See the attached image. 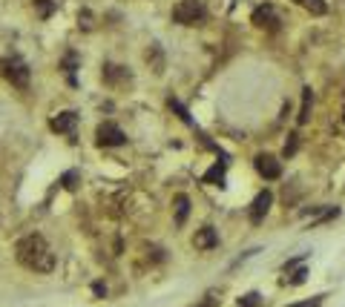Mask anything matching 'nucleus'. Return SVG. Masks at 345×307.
Instances as JSON below:
<instances>
[{"label": "nucleus", "mask_w": 345, "mask_h": 307, "mask_svg": "<svg viewBox=\"0 0 345 307\" xmlns=\"http://www.w3.org/2000/svg\"><path fill=\"white\" fill-rule=\"evenodd\" d=\"M296 3H302L311 15H325V12H328V3H325V0H296Z\"/></svg>", "instance_id": "obj_15"}, {"label": "nucleus", "mask_w": 345, "mask_h": 307, "mask_svg": "<svg viewBox=\"0 0 345 307\" xmlns=\"http://www.w3.org/2000/svg\"><path fill=\"white\" fill-rule=\"evenodd\" d=\"M322 304V296H316V299H311V301H299V304H294V307H319Z\"/></svg>", "instance_id": "obj_22"}, {"label": "nucleus", "mask_w": 345, "mask_h": 307, "mask_svg": "<svg viewBox=\"0 0 345 307\" xmlns=\"http://www.w3.org/2000/svg\"><path fill=\"white\" fill-rule=\"evenodd\" d=\"M207 9L201 0H178V6L173 9V20L181 23V26H198L205 23Z\"/></svg>", "instance_id": "obj_2"}, {"label": "nucleus", "mask_w": 345, "mask_h": 307, "mask_svg": "<svg viewBox=\"0 0 345 307\" xmlns=\"http://www.w3.org/2000/svg\"><path fill=\"white\" fill-rule=\"evenodd\" d=\"M256 304H259V293H248V296L239 299V307H256Z\"/></svg>", "instance_id": "obj_19"}, {"label": "nucleus", "mask_w": 345, "mask_h": 307, "mask_svg": "<svg viewBox=\"0 0 345 307\" xmlns=\"http://www.w3.org/2000/svg\"><path fill=\"white\" fill-rule=\"evenodd\" d=\"M60 184H64V190H75V187H78V172H75V169L64 172V176H60Z\"/></svg>", "instance_id": "obj_17"}, {"label": "nucleus", "mask_w": 345, "mask_h": 307, "mask_svg": "<svg viewBox=\"0 0 345 307\" xmlns=\"http://www.w3.org/2000/svg\"><path fill=\"white\" fill-rule=\"evenodd\" d=\"M49 126H52V132H58V135H69V138H72L75 126H78V115H75L72 109H66V112H60V115L52 118Z\"/></svg>", "instance_id": "obj_6"}, {"label": "nucleus", "mask_w": 345, "mask_h": 307, "mask_svg": "<svg viewBox=\"0 0 345 307\" xmlns=\"http://www.w3.org/2000/svg\"><path fill=\"white\" fill-rule=\"evenodd\" d=\"M250 20L256 23L259 29H279V17H276V12H273L271 3L253 9V17H250Z\"/></svg>", "instance_id": "obj_8"}, {"label": "nucleus", "mask_w": 345, "mask_h": 307, "mask_svg": "<svg viewBox=\"0 0 345 307\" xmlns=\"http://www.w3.org/2000/svg\"><path fill=\"white\" fill-rule=\"evenodd\" d=\"M75 66H78V55H75V52H69V55L64 58V72L69 75V83H72V86L78 83V81H75Z\"/></svg>", "instance_id": "obj_16"}, {"label": "nucleus", "mask_w": 345, "mask_h": 307, "mask_svg": "<svg viewBox=\"0 0 345 307\" xmlns=\"http://www.w3.org/2000/svg\"><path fill=\"white\" fill-rule=\"evenodd\" d=\"M95 138H98V144H101V146H121L127 141V135L121 132V126H118V124L104 121V124H98Z\"/></svg>", "instance_id": "obj_4"}, {"label": "nucleus", "mask_w": 345, "mask_h": 307, "mask_svg": "<svg viewBox=\"0 0 345 307\" xmlns=\"http://www.w3.org/2000/svg\"><path fill=\"white\" fill-rule=\"evenodd\" d=\"M311 103H314L311 89H302V106H299V115H296V121H299V124H308V118H311Z\"/></svg>", "instance_id": "obj_12"}, {"label": "nucleus", "mask_w": 345, "mask_h": 307, "mask_svg": "<svg viewBox=\"0 0 345 307\" xmlns=\"http://www.w3.org/2000/svg\"><path fill=\"white\" fill-rule=\"evenodd\" d=\"M225 169H228V164H225V161L213 164V167L205 172V178H201V181H205V184H219V187H221V184H225Z\"/></svg>", "instance_id": "obj_10"}, {"label": "nucleus", "mask_w": 345, "mask_h": 307, "mask_svg": "<svg viewBox=\"0 0 345 307\" xmlns=\"http://www.w3.org/2000/svg\"><path fill=\"white\" fill-rule=\"evenodd\" d=\"M296 146H299V135L294 132V135H291V141L285 144V158H291V155L296 152Z\"/></svg>", "instance_id": "obj_20"}, {"label": "nucleus", "mask_w": 345, "mask_h": 307, "mask_svg": "<svg viewBox=\"0 0 345 307\" xmlns=\"http://www.w3.org/2000/svg\"><path fill=\"white\" fill-rule=\"evenodd\" d=\"M170 109H173V112H176V115H178V121H184V124H187V126H193V129H196V124H193V118H190V112H187V109H184V103L181 101H178V98H170Z\"/></svg>", "instance_id": "obj_14"}, {"label": "nucleus", "mask_w": 345, "mask_h": 307, "mask_svg": "<svg viewBox=\"0 0 345 307\" xmlns=\"http://www.w3.org/2000/svg\"><path fill=\"white\" fill-rule=\"evenodd\" d=\"M0 72L12 81V86H17V89L29 86V66H26V60H23V58H17V55L0 60Z\"/></svg>", "instance_id": "obj_3"}, {"label": "nucleus", "mask_w": 345, "mask_h": 307, "mask_svg": "<svg viewBox=\"0 0 345 307\" xmlns=\"http://www.w3.org/2000/svg\"><path fill=\"white\" fill-rule=\"evenodd\" d=\"M256 172L268 181H276L282 176V164L273 158V155H256Z\"/></svg>", "instance_id": "obj_7"}, {"label": "nucleus", "mask_w": 345, "mask_h": 307, "mask_svg": "<svg viewBox=\"0 0 345 307\" xmlns=\"http://www.w3.org/2000/svg\"><path fill=\"white\" fill-rule=\"evenodd\" d=\"M187 212H190V198H187V195H176V224L178 227L187 221Z\"/></svg>", "instance_id": "obj_13"}, {"label": "nucleus", "mask_w": 345, "mask_h": 307, "mask_svg": "<svg viewBox=\"0 0 345 307\" xmlns=\"http://www.w3.org/2000/svg\"><path fill=\"white\" fill-rule=\"evenodd\" d=\"M92 293H95V296H104V293H107V287H104L101 281H95V284H92Z\"/></svg>", "instance_id": "obj_23"}, {"label": "nucleus", "mask_w": 345, "mask_h": 307, "mask_svg": "<svg viewBox=\"0 0 345 307\" xmlns=\"http://www.w3.org/2000/svg\"><path fill=\"white\" fill-rule=\"evenodd\" d=\"M121 78H130V72H127L124 66H115V63L104 66V81H107V83H118Z\"/></svg>", "instance_id": "obj_11"}, {"label": "nucleus", "mask_w": 345, "mask_h": 307, "mask_svg": "<svg viewBox=\"0 0 345 307\" xmlns=\"http://www.w3.org/2000/svg\"><path fill=\"white\" fill-rule=\"evenodd\" d=\"M15 258L26 270H35V273L55 270V253H52V247L46 244L44 235H37V233H29V235H23V238H17Z\"/></svg>", "instance_id": "obj_1"}, {"label": "nucleus", "mask_w": 345, "mask_h": 307, "mask_svg": "<svg viewBox=\"0 0 345 307\" xmlns=\"http://www.w3.org/2000/svg\"><path fill=\"white\" fill-rule=\"evenodd\" d=\"M35 6H37V12H40V17H49L52 12H55V3H52V0H35Z\"/></svg>", "instance_id": "obj_18"}, {"label": "nucleus", "mask_w": 345, "mask_h": 307, "mask_svg": "<svg viewBox=\"0 0 345 307\" xmlns=\"http://www.w3.org/2000/svg\"><path fill=\"white\" fill-rule=\"evenodd\" d=\"M305 276H308V273H305V270L299 267V270H294V273H291V278H288V284H302V281H305Z\"/></svg>", "instance_id": "obj_21"}, {"label": "nucleus", "mask_w": 345, "mask_h": 307, "mask_svg": "<svg viewBox=\"0 0 345 307\" xmlns=\"http://www.w3.org/2000/svg\"><path fill=\"white\" fill-rule=\"evenodd\" d=\"M271 204H273V195H271V190H262L256 198H253V204H250V224H262V218L268 215V210H271Z\"/></svg>", "instance_id": "obj_5"}, {"label": "nucleus", "mask_w": 345, "mask_h": 307, "mask_svg": "<svg viewBox=\"0 0 345 307\" xmlns=\"http://www.w3.org/2000/svg\"><path fill=\"white\" fill-rule=\"evenodd\" d=\"M193 244H196L198 250H213L216 244H219V235H216L213 227H201L196 233V238H193Z\"/></svg>", "instance_id": "obj_9"}]
</instances>
